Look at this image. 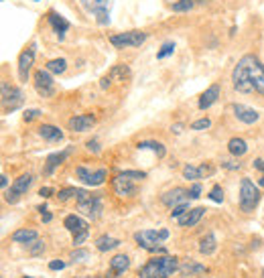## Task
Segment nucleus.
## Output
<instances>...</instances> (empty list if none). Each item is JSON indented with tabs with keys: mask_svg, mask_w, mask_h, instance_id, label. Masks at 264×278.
Instances as JSON below:
<instances>
[{
	"mask_svg": "<svg viewBox=\"0 0 264 278\" xmlns=\"http://www.w3.org/2000/svg\"><path fill=\"white\" fill-rule=\"evenodd\" d=\"M183 177L187 179V181H199L201 179V173H199V167H193V165H185L183 167Z\"/></svg>",
	"mask_w": 264,
	"mask_h": 278,
	"instance_id": "72a5a7b5",
	"label": "nucleus"
},
{
	"mask_svg": "<svg viewBox=\"0 0 264 278\" xmlns=\"http://www.w3.org/2000/svg\"><path fill=\"white\" fill-rule=\"evenodd\" d=\"M75 175H77L79 181L84 183V185H88V187H100V185H104V181L108 179V171L106 169L90 171L86 167H77L75 169Z\"/></svg>",
	"mask_w": 264,
	"mask_h": 278,
	"instance_id": "ddd939ff",
	"label": "nucleus"
},
{
	"mask_svg": "<svg viewBox=\"0 0 264 278\" xmlns=\"http://www.w3.org/2000/svg\"><path fill=\"white\" fill-rule=\"evenodd\" d=\"M35 65V43H31L25 51L19 55V65H16V71H19V79L21 81H29V73Z\"/></svg>",
	"mask_w": 264,
	"mask_h": 278,
	"instance_id": "4468645a",
	"label": "nucleus"
},
{
	"mask_svg": "<svg viewBox=\"0 0 264 278\" xmlns=\"http://www.w3.org/2000/svg\"><path fill=\"white\" fill-rule=\"evenodd\" d=\"M120 240H116V238H112V236H100L96 240V250L98 252H110V250H116L118 246H120Z\"/></svg>",
	"mask_w": 264,
	"mask_h": 278,
	"instance_id": "cd10ccee",
	"label": "nucleus"
},
{
	"mask_svg": "<svg viewBox=\"0 0 264 278\" xmlns=\"http://www.w3.org/2000/svg\"><path fill=\"white\" fill-rule=\"evenodd\" d=\"M118 175H122V177H126V179H132V181H142V179H146V173L144 171H122V173H118Z\"/></svg>",
	"mask_w": 264,
	"mask_h": 278,
	"instance_id": "58836bf2",
	"label": "nucleus"
},
{
	"mask_svg": "<svg viewBox=\"0 0 264 278\" xmlns=\"http://www.w3.org/2000/svg\"><path fill=\"white\" fill-rule=\"evenodd\" d=\"M39 116H41V110H37V108H33V110H25V114H23L25 122H31V120H35V118H39Z\"/></svg>",
	"mask_w": 264,
	"mask_h": 278,
	"instance_id": "49530a36",
	"label": "nucleus"
},
{
	"mask_svg": "<svg viewBox=\"0 0 264 278\" xmlns=\"http://www.w3.org/2000/svg\"><path fill=\"white\" fill-rule=\"evenodd\" d=\"M148 35L144 31H126V32H116L110 37V43L116 49H126V47H140Z\"/></svg>",
	"mask_w": 264,
	"mask_h": 278,
	"instance_id": "6e6552de",
	"label": "nucleus"
},
{
	"mask_svg": "<svg viewBox=\"0 0 264 278\" xmlns=\"http://www.w3.org/2000/svg\"><path fill=\"white\" fill-rule=\"evenodd\" d=\"M169 238V230H142L134 234V242L146 252H161L165 254L163 242Z\"/></svg>",
	"mask_w": 264,
	"mask_h": 278,
	"instance_id": "7ed1b4c3",
	"label": "nucleus"
},
{
	"mask_svg": "<svg viewBox=\"0 0 264 278\" xmlns=\"http://www.w3.org/2000/svg\"><path fill=\"white\" fill-rule=\"evenodd\" d=\"M189 197H191V199H199V197H201V183H199V181H195V183L191 185Z\"/></svg>",
	"mask_w": 264,
	"mask_h": 278,
	"instance_id": "c03bdc74",
	"label": "nucleus"
},
{
	"mask_svg": "<svg viewBox=\"0 0 264 278\" xmlns=\"http://www.w3.org/2000/svg\"><path fill=\"white\" fill-rule=\"evenodd\" d=\"M0 185H2V189H6V187H8V177H6V175L0 177Z\"/></svg>",
	"mask_w": 264,
	"mask_h": 278,
	"instance_id": "864d4df0",
	"label": "nucleus"
},
{
	"mask_svg": "<svg viewBox=\"0 0 264 278\" xmlns=\"http://www.w3.org/2000/svg\"><path fill=\"white\" fill-rule=\"evenodd\" d=\"M29 252H31L33 256H39V254H43V252H45V242H41V240H35V242H33V246L29 248Z\"/></svg>",
	"mask_w": 264,
	"mask_h": 278,
	"instance_id": "79ce46f5",
	"label": "nucleus"
},
{
	"mask_svg": "<svg viewBox=\"0 0 264 278\" xmlns=\"http://www.w3.org/2000/svg\"><path fill=\"white\" fill-rule=\"evenodd\" d=\"M41 219H43L45 223H49V221H51V219H53V216H51V214H49V211H43V214H41Z\"/></svg>",
	"mask_w": 264,
	"mask_h": 278,
	"instance_id": "603ef678",
	"label": "nucleus"
},
{
	"mask_svg": "<svg viewBox=\"0 0 264 278\" xmlns=\"http://www.w3.org/2000/svg\"><path fill=\"white\" fill-rule=\"evenodd\" d=\"M262 278H264V270H262Z\"/></svg>",
	"mask_w": 264,
	"mask_h": 278,
	"instance_id": "052dcab7",
	"label": "nucleus"
},
{
	"mask_svg": "<svg viewBox=\"0 0 264 278\" xmlns=\"http://www.w3.org/2000/svg\"><path fill=\"white\" fill-rule=\"evenodd\" d=\"M195 2H197V4H205V2H207V0H195Z\"/></svg>",
	"mask_w": 264,
	"mask_h": 278,
	"instance_id": "13d9d810",
	"label": "nucleus"
},
{
	"mask_svg": "<svg viewBox=\"0 0 264 278\" xmlns=\"http://www.w3.org/2000/svg\"><path fill=\"white\" fill-rule=\"evenodd\" d=\"M179 270V260L175 256H157L138 270V278H169Z\"/></svg>",
	"mask_w": 264,
	"mask_h": 278,
	"instance_id": "f257e3e1",
	"label": "nucleus"
},
{
	"mask_svg": "<svg viewBox=\"0 0 264 278\" xmlns=\"http://www.w3.org/2000/svg\"><path fill=\"white\" fill-rule=\"evenodd\" d=\"M181 128H183V126H181V124H175V126H173L171 130H173V132H175V134H179V132H181Z\"/></svg>",
	"mask_w": 264,
	"mask_h": 278,
	"instance_id": "6e6d98bb",
	"label": "nucleus"
},
{
	"mask_svg": "<svg viewBox=\"0 0 264 278\" xmlns=\"http://www.w3.org/2000/svg\"><path fill=\"white\" fill-rule=\"evenodd\" d=\"M197 2L195 0H177V2L171 4V10L173 12H189Z\"/></svg>",
	"mask_w": 264,
	"mask_h": 278,
	"instance_id": "473e14b6",
	"label": "nucleus"
},
{
	"mask_svg": "<svg viewBox=\"0 0 264 278\" xmlns=\"http://www.w3.org/2000/svg\"><path fill=\"white\" fill-rule=\"evenodd\" d=\"M175 53V43L173 41H167V43H163V47L157 51V59H165V57H169Z\"/></svg>",
	"mask_w": 264,
	"mask_h": 278,
	"instance_id": "c9c22d12",
	"label": "nucleus"
},
{
	"mask_svg": "<svg viewBox=\"0 0 264 278\" xmlns=\"http://www.w3.org/2000/svg\"><path fill=\"white\" fill-rule=\"evenodd\" d=\"M45 69L51 71L53 75H61V73H65V69H67V61L65 59H51V61L45 63Z\"/></svg>",
	"mask_w": 264,
	"mask_h": 278,
	"instance_id": "2f4dec72",
	"label": "nucleus"
},
{
	"mask_svg": "<svg viewBox=\"0 0 264 278\" xmlns=\"http://www.w3.org/2000/svg\"><path fill=\"white\" fill-rule=\"evenodd\" d=\"M130 77V69L126 67V65H116L106 77H102V81H100V88L102 90H106L108 86H110V81L112 79H118V81H124V79H128Z\"/></svg>",
	"mask_w": 264,
	"mask_h": 278,
	"instance_id": "4be33fe9",
	"label": "nucleus"
},
{
	"mask_svg": "<svg viewBox=\"0 0 264 278\" xmlns=\"http://www.w3.org/2000/svg\"><path fill=\"white\" fill-rule=\"evenodd\" d=\"M246 67H248V75H250V84L254 88L256 93L264 95V65L256 55H244Z\"/></svg>",
	"mask_w": 264,
	"mask_h": 278,
	"instance_id": "0eeeda50",
	"label": "nucleus"
},
{
	"mask_svg": "<svg viewBox=\"0 0 264 278\" xmlns=\"http://www.w3.org/2000/svg\"><path fill=\"white\" fill-rule=\"evenodd\" d=\"M260 185H254L248 177H244L240 181V209L244 214H252L256 205L260 203Z\"/></svg>",
	"mask_w": 264,
	"mask_h": 278,
	"instance_id": "20e7f679",
	"label": "nucleus"
},
{
	"mask_svg": "<svg viewBox=\"0 0 264 278\" xmlns=\"http://www.w3.org/2000/svg\"><path fill=\"white\" fill-rule=\"evenodd\" d=\"M69 156V151H61V153H53V154H49L47 160H45V169H43V175H53L55 169L61 165V162Z\"/></svg>",
	"mask_w": 264,
	"mask_h": 278,
	"instance_id": "5701e85b",
	"label": "nucleus"
},
{
	"mask_svg": "<svg viewBox=\"0 0 264 278\" xmlns=\"http://www.w3.org/2000/svg\"><path fill=\"white\" fill-rule=\"evenodd\" d=\"M209 199L216 201V203H222L224 201V189L220 185H213L211 191H209Z\"/></svg>",
	"mask_w": 264,
	"mask_h": 278,
	"instance_id": "4c0bfd02",
	"label": "nucleus"
},
{
	"mask_svg": "<svg viewBox=\"0 0 264 278\" xmlns=\"http://www.w3.org/2000/svg\"><path fill=\"white\" fill-rule=\"evenodd\" d=\"M230 108H232L236 120H240L242 124H254L260 118V114L254 108H248V106H244V104H232Z\"/></svg>",
	"mask_w": 264,
	"mask_h": 278,
	"instance_id": "f3484780",
	"label": "nucleus"
},
{
	"mask_svg": "<svg viewBox=\"0 0 264 278\" xmlns=\"http://www.w3.org/2000/svg\"><path fill=\"white\" fill-rule=\"evenodd\" d=\"M222 169L238 171V169H242V165H240V162H236V160H222Z\"/></svg>",
	"mask_w": 264,
	"mask_h": 278,
	"instance_id": "de8ad7c7",
	"label": "nucleus"
},
{
	"mask_svg": "<svg viewBox=\"0 0 264 278\" xmlns=\"http://www.w3.org/2000/svg\"><path fill=\"white\" fill-rule=\"evenodd\" d=\"M199 173H201V179L205 177H211L213 173H216V167L209 165V162H203V165H199Z\"/></svg>",
	"mask_w": 264,
	"mask_h": 278,
	"instance_id": "37998d69",
	"label": "nucleus"
},
{
	"mask_svg": "<svg viewBox=\"0 0 264 278\" xmlns=\"http://www.w3.org/2000/svg\"><path fill=\"white\" fill-rule=\"evenodd\" d=\"M35 90L41 97H53L55 95V79H53V73L47 71V69H37L35 75Z\"/></svg>",
	"mask_w": 264,
	"mask_h": 278,
	"instance_id": "9d476101",
	"label": "nucleus"
},
{
	"mask_svg": "<svg viewBox=\"0 0 264 278\" xmlns=\"http://www.w3.org/2000/svg\"><path fill=\"white\" fill-rule=\"evenodd\" d=\"M187 201H191L189 189H183V187H173L171 191H167V193L161 195V203H163L165 207H169V209H173V207H177V205H183V203H187Z\"/></svg>",
	"mask_w": 264,
	"mask_h": 278,
	"instance_id": "2eb2a0df",
	"label": "nucleus"
},
{
	"mask_svg": "<svg viewBox=\"0 0 264 278\" xmlns=\"http://www.w3.org/2000/svg\"><path fill=\"white\" fill-rule=\"evenodd\" d=\"M23 102H25L23 92L19 88H10L6 81H2V110H4V114H10L16 108H21Z\"/></svg>",
	"mask_w": 264,
	"mask_h": 278,
	"instance_id": "f8f14e48",
	"label": "nucleus"
},
{
	"mask_svg": "<svg viewBox=\"0 0 264 278\" xmlns=\"http://www.w3.org/2000/svg\"><path fill=\"white\" fill-rule=\"evenodd\" d=\"M220 93H222V90H220V84H211L203 93H201V97H199V110H207V108H211L213 104L218 102V97H220Z\"/></svg>",
	"mask_w": 264,
	"mask_h": 278,
	"instance_id": "412c9836",
	"label": "nucleus"
},
{
	"mask_svg": "<svg viewBox=\"0 0 264 278\" xmlns=\"http://www.w3.org/2000/svg\"><path fill=\"white\" fill-rule=\"evenodd\" d=\"M209 126H211V120H209V118H199V120H195L189 128H191V130H197V132H199V130H207Z\"/></svg>",
	"mask_w": 264,
	"mask_h": 278,
	"instance_id": "ea45409f",
	"label": "nucleus"
},
{
	"mask_svg": "<svg viewBox=\"0 0 264 278\" xmlns=\"http://www.w3.org/2000/svg\"><path fill=\"white\" fill-rule=\"evenodd\" d=\"M49 268H51V270H63L65 262H63V260H53V262H49Z\"/></svg>",
	"mask_w": 264,
	"mask_h": 278,
	"instance_id": "8fccbe9b",
	"label": "nucleus"
},
{
	"mask_svg": "<svg viewBox=\"0 0 264 278\" xmlns=\"http://www.w3.org/2000/svg\"><path fill=\"white\" fill-rule=\"evenodd\" d=\"M88 258H90V252L84 250V248H75V250L69 254V260H71V262H86Z\"/></svg>",
	"mask_w": 264,
	"mask_h": 278,
	"instance_id": "e433bc0d",
	"label": "nucleus"
},
{
	"mask_svg": "<svg viewBox=\"0 0 264 278\" xmlns=\"http://www.w3.org/2000/svg\"><path fill=\"white\" fill-rule=\"evenodd\" d=\"M187 209H191L189 201H187V203H183V205H177V207H173V211H171V219H177V217H181V216H183Z\"/></svg>",
	"mask_w": 264,
	"mask_h": 278,
	"instance_id": "a19ab883",
	"label": "nucleus"
},
{
	"mask_svg": "<svg viewBox=\"0 0 264 278\" xmlns=\"http://www.w3.org/2000/svg\"><path fill=\"white\" fill-rule=\"evenodd\" d=\"M254 169L264 175V158H256V160H254Z\"/></svg>",
	"mask_w": 264,
	"mask_h": 278,
	"instance_id": "3c124183",
	"label": "nucleus"
},
{
	"mask_svg": "<svg viewBox=\"0 0 264 278\" xmlns=\"http://www.w3.org/2000/svg\"><path fill=\"white\" fill-rule=\"evenodd\" d=\"M81 6L86 12L96 16V23L100 27L110 25V6L112 0H81Z\"/></svg>",
	"mask_w": 264,
	"mask_h": 278,
	"instance_id": "423d86ee",
	"label": "nucleus"
},
{
	"mask_svg": "<svg viewBox=\"0 0 264 278\" xmlns=\"http://www.w3.org/2000/svg\"><path fill=\"white\" fill-rule=\"evenodd\" d=\"M216 250H218V240H216V236H213V234H207L205 238H201V242H199V254H203V256H211Z\"/></svg>",
	"mask_w": 264,
	"mask_h": 278,
	"instance_id": "c85d7f7f",
	"label": "nucleus"
},
{
	"mask_svg": "<svg viewBox=\"0 0 264 278\" xmlns=\"http://www.w3.org/2000/svg\"><path fill=\"white\" fill-rule=\"evenodd\" d=\"M39 238V234L35 232V230H29V227H23V230H16L12 236H10V240L14 242V244H33Z\"/></svg>",
	"mask_w": 264,
	"mask_h": 278,
	"instance_id": "a878e982",
	"label": "nucleus"
},
{
	"mask_svg": "<svg viewBox=\"0 0 264 278\" xmlns=\"http://www.w3.org/2000/svg\"><path fill=\"white\" fill-rule=\"evenodd\" d=\"M47 21H49V25L53 27V31L57 32L59 39H63V35H65V32L69 31V27H71L69 21L65 19V16H61L59 12H55V10H49V12H47Z\"/></svg>",
	"mask_w": 264,
	"mask_h": 278,
	"instance_id": "aec40b11",
	"label": "nucleus"
},
{
	"mask_svg": "<svg viewBox=\"0 0 264 278\" xmlns=\"http://www.w3.org/2000/svg\"><path fill=\"white\" fill-rule=\"evenodd\" d=\"M203 214H205L203 207H191V209H187L181 217H177L175 221H177L181 227H193V225H197V223L201 221Z\"/></svg>",
	"mask_w": 264,
	"mask_h": 278,
	"instance_id": "6ab92c4d",
	"label": "nucleus"
},
{
	"mask_svg": "<svg viewBox=\"0 0 264 278\" xmlns=\"http://www.w3.org/2000/svg\"><path fill=\"white\" fill-rule=\"evenodd\" d=\"M92 278H116V274H114L112 270L108 274H100V276H92Z\"/></svg>",
	"mask_w": 264,
	"mask_h": 278,
	"instance_id": "5fc2aeb1",
	"label": "nucleus"
},
{
	"mask_svg": "<svg viewBox=\"0 0 264 278\" xmlns=\"http://www.w3.org/2000/svg\"><path fill=\"white\" fill-rule=\"evenodd\" d=\"M23 278H31V276H23Z\"/></svg>",
	"mask_w": 264,
	"mask_h": 278,
	"instance_id": "bf43d9fd",
	"label": "nucleus"
},
{
	"mask_svg": "<svg viewBox=\"0 0 264 278\" xmlns=\"http://www.w3.org/2000/svg\"><path fill=\"white\" fill-rule=\"evenodd\" d=\"M53 193H55V191H53L51 187H41V189H39V195H41L43 199H49V197H51Z\"/></svg>",
	"mask_w": 264,
	"mask_h": 278,
	"instance_id": "09e8293b",
	"label": "nucleus"
},
{
	"mask_svg": "<svg viewBox=\"0 0 264 278\" xmlns=\"http://www.w3.org/2000/svg\"><path fill=\"white\" fill-rule=\"evenodd\" d=\"M63 225H65V230L73 234V246L75 248H79L81 244L90 238V223L84 217L75 216V214H69L67 217H65Z\"/></svg>",
	"mask_w": 264,
	"mask_h": 278,
	"instance_id": "39448f33",
	"label": "nucleus"
},
{
	"mask_svg": "<svg viewBox=\"0 0 264 278\" xmlns=\"http://www.w3.org/2000/svg\"><path fill=\"white\" fill-rule=\"evenodd\" d=\"M94 124H96V118L92 114H75V116L67 120V128L71 132H88V130L94 128Z\"/></svg>",
	"mask_w": 264,
	"mask_h": 278,
	"instance_id": "dca6fc26",
	"label": "nucleus"
},
{
	"mask_svg": "<svg viewBox=\"0 0 264 278\" xmlns=\"http://www.w3.org/2000/svg\"><path fill=\"white\" fill-rule=\"evenodd\" d=\"M112 187H114V193H116L118 197H132V195L136 193V187H134V183H132V179H126L122 175L114 177Z\"/></svg>",
	"mask_w": 264,
	"mask_h": 278,
	"instance_id": "a211bd4d",
	"label": "nucleus"
},
{
	"mask_svg": "<svg viewBox=\"0 0 264 278\" xmlns=\"http://www.w3.org/2000/svg\"><path fill=\"white\" fill-rule=\"evenodd\" d=\"M77 193H79V189H77V187L61 189V191L57 193V199H59V201H69V199H75V197H77Z\"/></svg>",
	"mask_w": 264,
	"mask_h": 278,
	"instance_id": "f704fd0d",
	"label": "nucleus"
},
{
	"mask_svg": "<svg viewBox=\"0 0 264 278\" xmlns=\"http://www.w3.org/2000/svg\"><path fill=\"white\" fill-rule=\"evenodd\" d=\"M33 181H35V179H33V175L31 173H25V175H21L19 179H16V181L10 185V189L6 191V195H4V199H6V203H16L19 201L23 195L29 191V187L33 185Z\"/></svg>",
	"mask_w": 264,
	"mask_h": 278,
	"instance_id": "9b49d317",
	"label": "nucleus"
},
{
	"mask_svg": "<svg viewBox=\"0 0 264 278\" xmlns=\"http://www.w3.org/2000/svg\"><path fill=\"white\" fill-rule=\"evenodd\" d=\"M128 268H130V258L126 254H116V256L110 260V270L116 274V276H122Z\"/></svg>",
	"mask_w": 264,
	"mask_h": 278,
	"instance_id": "393cba45",
	"label": "nucleus"
},
{
	"mask_svg": "<svg viewBox=\"0 0 264 278\" xmlns=\"http://www.w3.org/2000/svg\"><path fill=\"white\" fill-rule=\"evenodd\" d=\"M228 151H230V154L232 156H244L246 153H248V142H246L244 138H230L228 140Z\"/></svg>",
	"mask_w": 264,
	"mask_h": 278,
	"instance_id": "bb28decb",
	"label": "nucleus"
},
{
	"mask_svg": "<svg viewBox=\"0 0 264 278\" xmlns=\"http://www.w3.org/2000/svg\"><path fill=\"white\" fill-rule=\"evenodd\" d=\"M138 149H140V151L151 149L159 158H163L165 154H167V149H165V144H163V142H157V140H144V142H138Z\"/></svg>",
	"mask_w": 264,
	"mask_h": 278,
	"instance_id": "c756f323",
	"label": "nucleus"
},
{
	"mask_svg": "<svg viewBox=\"0 0 264 278\" xmlns=\"http://www.w3.org/2000/svg\"><path fill=\"white\" fill-rule=\"evenodd\" d=\"M86 149H88L90 153H94V154H100L102 146H100V142H98L96 138H92V140H88V142H86Z\"/></svg>",
	"mask_w": 264,
	"mask_h": 278,
	"instance_id": "a18cd8bd",
	"label": "nucleus"
},
{
	"mask_svg": "<svg viewBox=\"0 0 264 278\" xmlns=\"http://www.w3.org/2000/svg\"><path fill=\"white\" fill-rule=\"evenodd\" d=\"M75 201H77V211L90 219H98L102 214V209H104L102 193H90L86 189H79Z\"/></svg>",
	"mask_w": 264,
	"mask_h": 278,
	"instance_id": "f03ea898",
	"label": "nucleus"
},
{
	"mask_svg": "<svg viewBox=\"0 0 264 278\" xmlns=\"http://www.w3.org/2000/svg\"><path fill=\"white\" fill-rule=\"evenodd\" d=\"M39 136L43 140H49V142H61L63 140V132H61L57 126H51V124L39 126Z\"/></svg>",
	"mask_w": 264,
	"mask_h": 278,
	"instance_id": "b1692460",
	"label": "nucleus"
},
{
	"mask_svg": "<svg viewBox=\"0 0 264 278\" xmlns=\"http://www.w3.org/2000/svg\"><path fill=\"white\" fill-rule=\"evenodd\" d=\"M258 185H260V187H264V175H262V179L258 181Z\"/></svg>",
	"mask_w": 264,
	"mask_h": 278,
	"instance_id": "4d7b16f0",
	"label": "nucleus"
},
{
	"mask_svg": "<svg viewBox=\"0 0 264 278\" xmlns=\"http://www.w3.org/2000/svg\"><path fill=\"white\" fill-rule=\"evenodd\" d=\"M232 86H234V90L240 92V93H252V92H254V88H252V84H250V75H248V67H246L244 57L236 63V67H234V71H232Z\"/></svg>",
	"mask_w": 264,
	"mask_h": 278,
	"instance_id": "1a4fd4ad",
	"label": "nucleus"
},
{
	"mask_svg": "<svg viewBox=\"0 0 264 278\" xmlns=\"http://www.w3.org/2000/svg\"><path fill=\"white\" fill-rule=\"evenodd\" d=\"M179 272L183 276H195V274H205L207 268L203 264H195V262H187L183 266H179Z\"/></svg>",
	"mask_w": 264,
	"mask_h": 278,
	"instance_id": "7c9ffc66",
	"label": "nucleus"
}]
</instances>
